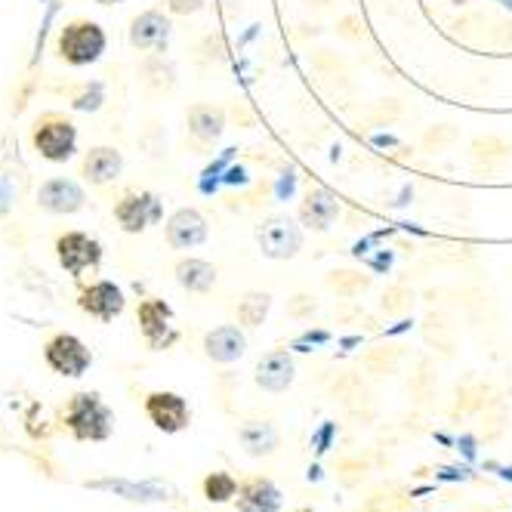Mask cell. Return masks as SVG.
<instances>
[{"label":"cell","mask_w":512,"mask_h":512,"mask_svg":"<svg viewBox=\"0 0 512 512\" xmlns=\"http://www.w3.org/2000/svg\"><path fill=\"white\" fill-rule=\"evenodd\" d=\"M56 260L75 281H81L87 272L99 269L102 263V244L87 232H65L56 238Z\"/></svg>","instance_id":"obj_5"},{"label":"cell","mask_w":512,"mask_h":512,"mask_svg":"<svg viewBox=\"0 0 512 512\" xmlns=\"http://www.w3.org/2000/svg\"><path fill=\"white\" fill-rule=\"evenodd\" d=\"M327 284H331L334 290H340V294H355V290H364L371 281L368 278H361L358 272H334L331 278H327Z\"/></svg>","instance_id":"obj_24"},{"label":"cell","mask_w":512,"mask_h":512,"mask_svg":"<svg viewBox=\"0 0 512 512\" xmlns=\"http://www.w3.org/2000/svg\"><path fill=\"white\" fill-rule=\"evenodd\" d=\"M256 244H260L263 256H269V260H290V256H297L303 247V232L294 219L278 213L260 223V229H256Z\"/></svg>","instance_id":"obj_8"},{"label":"cell","mask_w":512,"mask_h":512,"mask_svg":"<svg viewBox=\"0 0 512 512\" xmlns=\"http://www.w3.org/2000/svg\"><path fill=\"white\" fill-rule=\"evenodd\" d=\"M247 352V337L241 334V327L235 324H223L213 327V331L204 337V355L216 364H232Z\"/></svg>","instance_id":"obj_17"},{"label":"cell","mask_w":512,"mask_h":512,"mask_svg":"<svg viewBox=\"0 0 512 512\" xmlns=\"http://www.w3.org/2000/svg\"><path fill=\"white\" fill-rule=\"evenodd\" d=\"M136 324H139V334L142 340L149 343L152 352L170 349L179 340V331L173 327V309L158 300V297H145L136 309Z\"/></svg>","instance_id":"obj_7"},{"label":"cell","mask_w":512,"mask_h":512,"mask_svg":"<svg viewBox=\"0 0 512 512\" xmlns=\"http://www.w3.org/2000/svg\"><path fill=\"white\" fill-rule=\"evenodd\" d=\"M284 506V494L272 479L253 475L238 485V512H278Z\"/></svg>","instance_id":"obj_15"},{"label":"cell","mask_w":512,"mask_h":512,"mask_svg":"<svg viewBox=\"0 0 512 512\" xmlns=\"http://www.w3.org/2000/svg\"><path fill=\"white\" fill-rule=\"evenodd\" d=\"M186 121H189L192 136L201 139V142H216L226 130V112H223V108H216V105H192Z\"/></svg>","instance_id":"obj_19"},{"label":"cell","mask_w":512,"mask_h":512,"mask_svg":"<svg viewBox=\"0 0 512 512\" xmlns=\"http://www.w3.org/2000/svg\"><path fill=\"white\" fill-rule=\"evenodd\" d=\"M78 306H81V312H87L90 318H96V321H115L121 312H124V306H127V300H124V290L115 284V281H93V284H87V287H81V294H78Z\"/></svg>","instance_id":"obj_10"},{"label":"cell","mask_w":512,"mask_h":512,"mask_svg":"<svg viewBox=\"0 0 512 512\" xmlns=\"http://www.w3.org/2000/svg\"><path fill=\"white\" fill-rule=\"evenodd\" d=\"M142 411H145V417H149V423L155 429H161L164 435H176L182 429H189V423H192L189 401L182 398L179 392H167V389L145 395L142 398Z\"/></svg>","instance_id":"obj_6"},{"label":"cell","mask_w":512,"mask_h":512,"mask_svg":"<svg viewBox=\"0 0 512 512\" xmlns=\"http://www.w3.org/2000/svg\"><path fill=\"white\" fill-rule=\"evenodd\" d=\"M238 479L232 472H210L201 482V491L210 503H229L232 497H238Z\"/></svg>","instance_id":"obj_23"},{"label":"cell","mask_w":512,"mask_h":512,"mask_svg":"<svg viewBox=\"0 0 512 512\" xmlns=\"http://www.w3.org/2000/svg\"><path fill=\"white\" fill-rule=\"evenodd\" d=\"M241 445L250 457H269L278 448V432L269 420H250L238 429Z\"/></svg>","instance_id":"obj_20"},{"label":"cell","mask_w":512,"mask_h":512,"mask_svg":"<svg viewBox=\"0 0 512 512\" xmlns=\"http://www.w3.org/2000/svg\"><path fill=\"white\" fill-rule=\"evenodd\" d=\"M99 7H112V4H121V0H96Z\"/></svg>","instance_id":"obj_27"},{"label":"cell","mask_w":512,"mask_h":512,"mask_svg":"<svg viewBox=\"0 0 512 512\" xmlns=\"http://www.w3.org/2000/svg\"><path fill=\"white\" fill-rule=\"evenodd\" d=\"M297 377V364H294V355L284 352V349H275L269 355L260 358V364H256V386L278 395L284 392L290 383H294Z\"/></svg>","instance_id":"obj_16"},{"label":"cell","mask_w":512,"mask_h":512,"mask_svg":"<svg viewBox=\"0 0 512 512\" xmlns=\"http://www.w3.org/2000/svg\"><path fill=\"white\" fill-rule=\"evenodd\" d=\"M105 47H108L105 28L99 22H93V19H71L56 34V53H59V59L68 62V65H75V68L99 62Z\"/></svg>","instance_id":"obj_2"},{"label":"cell","mask_w":512,"mask_h":512,"mask_svg":"<svg viewBox=\"0 0 512 512\" xmlns=\"http://www.w3.org/2000/svg\"><path fill=\"white\" fill-rule=\"evenodd\" d=\"M130 44L142 53L152 50H167L170 41V19L161 10H145L130 22Z\"/></svg>","instance_id":"obj_12"},{"label":"cell","mask_w":512,"mask_h":512,"mask_svg":"<svg viewBox=\"0 0 512 512\" xmlns=\"http://www.w3.org/2000/svg\"><path fill=\"white\" fill-rule=\"evenodd\" d=\"M31 145L44 161L65 164L78 152V127L59 112H47L31 127Z\"/></svg>","instance_id":"obj_3"},{"label":"cell","mask_w":512,"mask_h":512,"mask_svg":"<svg viewBox=\"0 0 512 512\" xmlns=\"http://www.w3.org/2000/svg\"><path fill=\"white\" fill-rule=\"evenodd\" d=\"M59 426L75 442H108L115 429V414L99 392H75L59 408Z\"/></svg>","instance_id":"obj_1"},{"label":"cell","mask_w":512,"mask_h":512,"mask_svg":"<svg viewBox=\"0 0 512 512\" xmlns=\"http://www.w3.org/2000/svg\"><path fill=\"white\" fill-rule=\"evenodd\" d=\"M482 512H485V509H482Z\"/></svg>","instance_id":"obj_28"},{"label":"cell","mask_w":512,"mask_h":512,"mask_svg":"<svg viewBox=\"0 0 512 512\" xmlns=\"http://www.w3.org/2000/svg\"><path fill=\"white\" fill-rule=\"evenodd\" d=\"M269 309H272V297L260 294V290H250V294H244L238 303V321L244 327H260L266 321Z\"/></svg>","instance_id":"obj_22"},{"label":"cell","mask_w":512,"mask_h":512,"mask_svg":"<svg viewBox=\"0 0 512 512\" xmlns=\"http://www.w3.org/2000/svg\"><path fill=\"white\" fill-rule=\"evenodd\" d=\"M337 213H340V204H337V198H334L331 192H327V189H312V192L306 195L303 207H300L303 226L318 229V232L331 229V223L337 219Z\"/></svg>","instance_id":"obj_18"},{"label":"cell","mask_w":512,"mask_h":512,"mask_svg":"<svg viewBox=\"0 0 512 512\" xmlns=\"http://www.w3.org/2000/svg\"><path fill=\"white\" fill-rule=\"evenodd\" d=\"M176 281L189 290V294H207V290L216 284V269L204 260H195V256H189V260H179L176 263Z\"/></svg>","instance_id":"obj_21"},{"label":"cell","mask_w":512,"mask_h":512,"mask_svg":"<svg viewBox=\"0 0 512 512\" xmlns=\"http://www.w3.org/2000/svg\"><path fill=\"white\" fill-rule=\"evenodd\" d=\"M44 361L47 368L59 377H68V380H78L90 371L93 364V352L87 349V343L75 334L68 331H59L53 334L47 343H44Z\"/></svg>","instance_id":"obj_4"},{"label":"cell","mask_w":512,"mask_h":512,"mask_svg":"<svg viewBox=\"0 0 512 512\" xmlns=\"http://www.w3.org/2000/svg\"><path fill=\"white\" fill-rule=\"evenodd\" d=\"M84 204H87V192L78 186L75 179L53 176V179L41 182V189H38V207L47 213L68 216V213L84 210Z\"/></svg>","instance_id":"obj_11"},{"label":"cell","mask_w":512,"mask_h":512,"mask_svg":"<svg viewBox=\"0 0 512 512\" xmlns=\"http://www.w3.org/2000/svg\"><path fill=\"white\" fill-rule=\"evenodd\" d=\"M115 219L121 223L124 232L139 235L161 219V201L152 192H127L115 204Z\"/></svg>","instance_id":"obj_9"},{"label":"cell","mask_w":512,"mask_h":512,"mask_svg":"<svg viewBox=\"0 0 512 512\" xmlns=\"http://www.w3.org/2000/svg\"><path fill=\"white\" fill-rule=\"evenodd\" d=\"M207 241V219L195 207H179L167 219V244L173 250H189Z\"/></svg>","instance_id":"obj_13"},{"label":"cell","mask_w":512,"mask_h":512,"mask_svg":"<svg viewBox=\"0 0 512 512\" xmlns=\"http://www.w3.org/2000/svg\"><path fill=\"white\" fill-rule=\"evenodd\" d=\"M297 303H290V315H303L306 312V306H315L309 297H294Z\"/></svg>","instance_id":"obj_26"},{"label":"cell","mask_w":512,"mask_h":512,"mask_svg":"<svg viewBox=\"0 0 512 512\" xmlns=\"http://www.w3.org/2000/svg\"><path fill=\"white\" fill-rule=\"evenodd\" d=\"M124 173V155L115 145H93L81 161V176L90 186H108Z\"/></svg>","instance_id":"obj_14"},{"label":"cell","mask_w":512,"mask_h":512,"mask_svg":"<svg viewBox=\"0 0 512 512\" xmlns=\"http://www.w3.org/2000/svg\"><path fill=\"white\" fill-rule=\"evenodd\" d=\"M207 0H167V10L173 16H195L198 10H204Z\"/></svg>","instance_id":"obj_25"}]
</instances>
